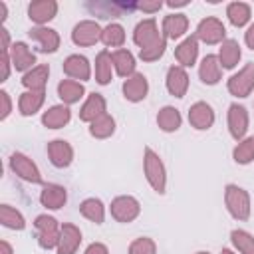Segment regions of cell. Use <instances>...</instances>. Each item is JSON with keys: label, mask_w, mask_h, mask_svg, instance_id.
Listing matches in <instances>:
<instances>
[{"label": "cell", "mask_w": 254, "mask_h": 254, "mask_svg": "<svg viewBox=\"0 0 254 254\" xmlns=\"http://www.w3.org/2000/svg\"><path fill=\"white\" fill-rule=\"evenodd\" d=\"M244 42H246V46H248L250 50H254V24L246 30V34H244Z\"/></svg>", "instance_id": "obj_48"}, {"label": "cell", "mask_w": 254, "mask_h": 254, "mask_svg": "<svg viewBox=\"0 0 254 254\" xmlns=\"http://www.w3.org/2000/svg\"><path fill=\"white\" fill-rule=\"evenodd\" d=\"M64 73L67 77H71L73 81L79 79V81H87L89 75H91V67H89V62L87 58L79 56V54H73L69 58H65L64 62Z\"/></svg>", "instance_id": "obj_15"}, {"label": "cell", "mask_w": 254, "mask_h": 254, "mask_svg": "<svg viewBox=\"0 0 254 254\" xmlns=\"http://www.w3.org/2000/svg\"><path fill=\"white\" fill-rule=\"evenodd\" d=\"M10 169H12L14 175H18L20 179H24L28 183H34V185H40L42 183V175H40L38 167L34 165L32 159H28L22 153H12V157H10Z\"/></svg>", "instance_id": "obj_8"}, {"label": "cell", "mask_w": 254, "mask_h": 254, "mask_svg": "<svg viewBox=\"0 0 254 254\" xmlns=\"http://www.w3.org/2000/svg\"><path fill=\"white\" fill-rule=\"evenodd\" d=\"M111 67H113L111 54L107 50H101L95 58V81L99 85H107L111 81Z\"/></svg>", "instance_id": "obj_33"}, {"label": "cell", "mask_w": 254, "mask_h": 254, "mask_svg": "<svg viewBox=\"0 0 254 254\" xmlns=\"http://www.w3.org/2000/svg\"><path fill=\"white\" fill-rule=\"evenodd\" d=\"M0 222L6 228H12V230H24V226H26L24 216L16 208H12L10 204H2L0 206Z\"/></svg>", "instance_id": "obj_37"}, {"label": "cell", "mask_w": 254, "mask_h": 254, "mask_svg": "<svg viewBox=\"0 0 254 254\" xmlns=\"http://www.w3.org/2000/svg\"><path fill=\"white\" fill-rule=\"evenodd\" d=\"M65 200H67V192H65V189L60 187V185H46L44 190H42V194H40L42 206L52 208V210L62 208V206L65 204Z\"/></svg>", "instance_id": "obj_24"}, {"label": "cell", "mask_w": 254, "mask_h": 254, "mask_svg": "<svg viewBox=\"0 0 254 254\" xmlns=\"http://www.w3.org/2000/svg\"><path fill=\"white\" fill-rule=\"evenodd\" d=\"M44 97H46V91H24L20 95V101H18V109L22 115H34L40 111V107L44 105Z\"/></svg>", "instance_id": "obj_32"}, {"label": "cell", "mask_w": 254, "mask_h": 254, "mask_svg": "<svg viewBox=\"0 0 254 254\" xmlns=\"http://www.w3.org/2000/svg\"><path fill=\"white\" fill-rule=\"evenodd\" d=\"M34 228H36V234H38V244H40L42 248H46V250L58 248L62 228L58 226V220H56L54 216H48V214L36 216Z\"/></svg>", "instance_id": "obj_3"}, {"label": "cell", "mask_w": 254, "mask_h": 254, "mask_svg": "<svg viewBox=\"0 0 254 254\" xmlns=\"http://www.w3.org/2000/svg\"><path fill=\"white\" fill-rule=\"evenodd\" d=\"M28 36H30L34 42H38V46H40V50H42L44 54H54V52L60 48V34H58L56 30H52V28L38 26V28H32V30L28 32Z\"/></svg>", "instance_id": "obj_13"}, {"label": "cell", "mask_w": 254, "mask_h": 254, "mask_svg": "<svg viewBox=\"0 0 254 254\" xmlns=\"http://www.w3.org/2000/svg\"><path fill=\"white\" fill-rule=\"evenodd\" d=\"M129 254H157V246L151 238L143 236V238H137V240L131 242Z\"/></svg>", "instance_id": "obj_42"}, {"label": "cell", "mask_w": 254, "mask_h": 254, "mask_svg": "<svg viewBox=\"0 0 254 254\" xmlns=\"http://www.w3.org/2000/svg\"><path fill=\"white\" fill-rule=\"evenodd\" d=\"M4 20H6V4L0 2V22H4Z\"/></svg>", "instance_id": "obj_51"}, {"label": "cell", "mask_w": 254, "mask_h": 254, "mask_svg": "<svg viewBox=\"0 0 254 254\" xmlns=\"http://www.w3.org/2000/svg\"><path fill=\"white\" fill-rule=\"evenodd\" d=\"M101 28L97 22L93 20H83L79 24H75L73 32H71V40L75 46H93L101 40Z\"/></svg>", "instance_id": "obj_9"}, {"label": "cell", "mask_w": 254, "mask_h": 254, "mask_svg": "<svg viewBox=\"0 0 254 254\" xmlns=\"http://www.w3.org/2000/svg\"><path fill=\"white\" fill-rule=\"evenodd\" d=\"M181 121H183V117H181L179 109H175V107H171V105H165V107L159 109V113H157V125H159V129H163L165 133L177 131V129L181 127Z\"/></svg>", "instance_id": "obj_31"}, {"label": "cell", "mask_w": 254, "mask_h": 254, "mask_svg": "<svg viewBox=\"0 0 254 254\" xmlns=\"http://www.w3.org/2000/svg\"><path fill=\"white\" fill-rule=\"evenodd\" d=\"M85 89L79 81H73V79H62L58 83V95L64 103L71 105V103H77L81 97H83Z\"/></svg>", "instance_id": "obj_30"}, {"label": "cell", "mask_w": 254, "mask_h": 254, "mask_svg": "<svg viewBox=\"0 0 254 254\" xmlns=\"http://www.w3.org/2000/svg\"><path fill=\"white\" fill-rule=\"evenodd\" d=\"M189 121L194 129H210L214 123V111L208 103L204 101H196L190 109H189Z\"/></svg>", "instance_id": "obj_17"}, {"label": "cell", "mask_w": 254, "mask_h": 254, "mask_svg": "<svg viewBox=\"0 0 254 254\" xmlns=\"http://www.w3.org/2000/svg\"><path fill=\"white\" fill-rule=\"evenodd\" d=\"M226 16H228L232 26L242 28L250 20V6L244 4V2H230L228 8H226Z\"/></svg>", "instance_id": "obj_36"}, {"label": "cell", "mask_w": 254, "mask_h": 254, "mask_svg": "<svg viewBox=\"0 0 254 254\" xmlns=\"http://www.w3.org/2000/svg\"><path fill=\"white\" fill-rule=\"evenodd\" d=\"M196 254H208V252H196Z\"/></svg>", "instance_id": "obj_53"}, {"label": "cell", "mask_w": 254, "mask_h": 254, "mask_svg": "<svg viewBox=\"0 0 254 254\" xmlns=\"http://www.w3.org/2000/svg\"><path fill=\"white\" fill-rule=\"evenodd\" d=\"M56 14H58V2H54V0H36L28 6L30 20L40 26L50 22L52 18H56Z\"/></svg>", "instance_id": "obj_18"}, {"label": "cell", "mask_w": 254, "mask_h": 254, "mask_svg": "<svg viewBox=\"0 0 254 254\" xmlns=\"http://www.w3.org/2000/svg\"><path fill=\"white\" fill-rule=\"evenodd\" d=\"M48 157H50L54 167L65 169V167H69V163L73 159V149H71V145L67 141L56 139V141L48 143Z\"/></svg>", "instance_id": "obj_12"}, {"label": "cell", "mask_w": 254, "mask_h": 254, "mask_svg": "<svg viewBox=\"0 0 254 254\" xmlns=\"http://www.w3.org/2000/svg\"><path fill=\"white\" fill-rule=\"evenodd\" d=\"M147 91H149V83H147V77L143 73H133L131 77H127L123 81V95L127 101L137 103V101L145 99Z\"/></svg>", "instance_id": "obj_16"}, {"label": "cell", "mask_w": 254, "mask_h": 254, "mask_svg": "<svg viewBox=\"0 0 254 254\" xmlns=\"http://www.w3.org/2000/svg\"><path fill=\"white\" fill-rule=\"evenodd\" d=\"M163 38H165V36L159 34L157 22H155L153 18H147V20L139 22V24L135 26V32H133V42H135L141 50H145V48L157 44V42L163 40Z\"/></svg>", "instance_id": "obj_10"}, {"label": "cell", "mask_w": 254, "mask_h": 254, "mask_svg": "<svg viewBox=\"0 0 254 254\" xmlns=\"http://www.w3.org/2000/svg\"><path fill=\"white\" fill-rule=\"evenodd\" d=\"M113 131H115V119L109 113H103L93 123H89V133L95 139H107L113 135Z\"/></svg>", "instance_id": "obj_35"}, {"label": "cell", "mask_w": 254, "mask_h": 254, "mask_svg": "<svg viewBox=\"0 0 254 254\" xmlns=\"http://www.w3.org/2000/svg\"><path fill=\"white\" fill-rule=\"evenodd\" d=\"M189 30V18L185 14H169L163 20V34L169 40L181 38Z\"/></svg>", "instance_id": "obj_25"}, {"label": "cell", "mask_w": 254, "mask_h": 254, "mask_svg": "<svg viewBox=\"0 0 254 254\" xmlns=\"http://www.w3.org/2000/svg\"><path fill=\"white\" fill-rule=\"evenodd\" d=\"M167 89L175 97H185V93L189 89V75H187L185 67H181V65H171L169 67V71H167Z\"/></svg>", "instance_id": "obj_20"}, {"label": "cell", "mask_w": 254, "mask_h": 254, "mask_svg": "<svg viewBox=\"0 0 254 254\" xmlns=\"http://www.w3.org/2000/svg\"><path fill=\"white\" fill-rule=\"evenodd\" d=\"M10 64H12L10 54H8V52H2V56H0V67H2L0 81H6V79H8V75H10Z\"/></svg>", "instance_id": "obj_43"}, {"label": "cell", "mask_w": 254, "mask_h": 254, "mask_svg": "<svg viewBox=\"0 0 254 254\" xmlns=\"http://www.w3.org/2000/svg\"><path fill=\"white\" fill-rule=\"evenodd\" d=\"M224 202H226L228 212L236 220H248V216H250V196L244 189H240L238 185H226Z\"/></svg>", "instance_id": "obj_2"}, {"label": "cell", "mask_w": 254, "mask_h": 254, "mask_svg": "<svg viewBox=\"0 0 254 254\" xmlns=\"http://www.w3.org/2000/svg\"><path fill=\"white\" fill-rule=\"evenodd\" d=\"M0 103H2V111H0V119H6L12 111V101H10V95L6 91H0Z\"/></svg>", "instance_id": "obj_45"}, {"label": "cell", "mask_w": 254, "mask_h": 254, "mask_svg": "<svg viewBox=\"0 0 254 254\" xmlns=\"http://www.w3.org/2000/svg\"><path fill=\"white\" fill-rule=\"evenodd\" d=\"M194 36H196V40H200V42L212 46V44L224 42L226 28H224V24H222L218 18H212V16H210V18H204V20L198 22Z\"/></svg>", "instance_id": "obj_7"}, {"label": "cell", "mask_w": 254, "mask_h": 254, "mask_svg": "<svg viewBox=\"0 0 254 254\" xmlns=\"http://www.w3.org/2000/svg\"><path fill=\"white\" fill-rule=\"evenodd\" d=\"M165 48H167V38L159 40L157 44H153V46H149L145 50H139V58L143 62H155V60H159L165 54Z\"/></svg>", "instance_id": "obj_41"}, {"label": "cell", "mask_w": 254, "mask_h": 254, "mask_svg": "<svg viewBox=\"0 0 254 254\" xmlns=\"http://www.w3.org/2000/svg\"><path fill=\"white\" fill-rule=\"evenodd\" d=\"M161 6H163V2H161V0H153V2L143 0V2H137V8H139V10H143V12H147V14L159 12V10H161Z\"/></svg>", "instance_id": "obj_44"}, {"label": "cell", "mask_w": 254, "mask_h": 254, "mask_svg": "<svg viewBox=\"0 0 254 254\" xmlns=\"http://www.w3.org/2000/svg\"><path fill=\"white\" fill-rule=\"evenodd\" d=\"M240 56H242V52H240V46H238L236 40H224V42L220 44V50H218V62H220L222 67L232 69V67L238 64Z\"/></svg>", "instance_id": "obj_29"}, {"label": "cell", "mask_w": 254, "mask_h": 254, "mask_svg": "<svg viewBox=\"0 0 254 254\" xmlns=\"http://www.w3.org/2000/svg\"><path fill=\"white\" fill-rule=\"evenodd\" d=\"M79 212H81L87 220H91V222H95V224H101L103 218H105V206H103V202H101L99 198H85V200L79 204Z\"/></svg>", "instance_id": "obj_34"}, {"label": "cell", "mask_w": 254, "mask_h": 254, "mask_svg": "<svg viewBox=\"0 0 254 254\" xmlns=\"http://www.w3.org/2000/svg\"><path fill=\"white\" fill-rule=\"evenodd\" d=\"M0 40H2V44H0V50L2 52H8L10 48V36H8V30L6 28H0Z\"/></svg>", "instance_id": "obj_47"}, {"label": "cell", "mask_w": 254, "mask_h": 254, "mask_svg": "<svg viewBox=\"0 0 254 254\" xmlns=\"http://www.w3.org/2000/svg\"><path fill=\"white\" fill-rule=\"evenodd\" d=\"M220 254H234V252H232V250H226V248H224V250H222Z\"/></svg>", "instance_id": "obj_52"}, {"label": "cell", "mask_w": 254, "mask_h": 254, "mask_svg": "<svg viewBox=\"0 0 254 254\" xmlns=\"http://www.w3.org/2000/svg\"><path fill=\"white\" fill-rule=\"evenodd\" d=\"M143 169H145V177H147L149 185L153 187V190H157L159 194H163L165 192V187H167V173H165L163 161L159 159V155L151 147H145Z\"/></svg>", "instance_id": "obj_1"}, {"label": "cell", "mask_w": 254, "mask_h": 254, "mask_svg": "<svg viewBox=\"0 0 254 254\" xmlns=\"http://www.w3.org/2000/svg\"><path fill=\"white\" fill-rule=\"evenodd\" d=\"M232 157L238 165H248L252 159H254V137H246L242 139L234 151H232Z\"/></svg>", "instance_id": "obj_39"}, {"label": "cell", "mask_w": 254, "mask_h": 254, "mask_svg": "<svg viewBox=\"0 0 254 254\" xmlns=\"http://www.w3.org/2000/svg\"><path fill=\"white\" fill-rule=\"evenodd\" d=\"M101 42L107 48H121L125 42V30L121 24H109L101 32Z\"/></svg>", "instance_id": "obj_38"}, {"label": "cell", "mask_w": 254, "mask_h": 254, "mask_svg": "<svg viewBox=\"0 0 254 254\" xmlns=\"http://www.w3.org/2000/svg\"><path fill=\"white\" fill-rule=\"evenodd\" d=\"M10 60H12V65L18 69V71H30L36 64V56L34 52L24 44V42H14L10 46Z\"/></svg>", "instance_id": "obj_14"}, {"label": "cell", "mask_w": 254, "mask_h": 254, "mask_svg": "<svg viewBox=\"0 0 254 254\" xmlns=\"http://www.w3.org/2000/svg\"><path fill=\"white\" fill-rule=\"evenodd\" d=\"M246 129H248V111H246V107H242L238 103H232L228 107V131H230V135L236 141H240L246 135Z\"/></svg>", "instance_id": "obj_11"}, {"label": "cell", "mask_w": 254, "mask_h": 254, "mask_svg": "<svg viewBox=\"0 0 254 254\" xmlns=\"http://www.w3.org/2000/svg\"><path fill=\"white\" fill-rule=\"evenodd\" d=\"M85 254H109V250H107L105 244H101V242H93V244H89V246L85 248Z\"/></svg>", "instance_id": "obj_46"}, {"label": "cell", "mask_w": 254, "mask_h": 254, "mask_svg": "<svg viewBox=\"0 0 254 254\" xmlns=\"http://www.w3.org/2000/svg\"><path fill=\"white\" fill-rule=\"evenodd\" d=\"M71 119V111L65 107V105H54L50 107L44 115H42V123L48 127V129H60L64 125H67Z\"/></svg>", "instance_id": "obj_27"}, {"label": "cell", "mask_w": 254, "mask_h": 254, "mask_svg": "<svg viewBox=\"0 0 254 254\" xmlns=\"http://www.w3.org/2000/svg\"><path fill=\"white\" fill-rule=\"evenodd\" d=\"M230 240L238 248L240 254H254V236L248 234L246 230H232Z\"/></svg>", "instance_id": "obj_40"}, {"label": "cell", "mask_w": 254, "mask_h": 254, "mask_svg": "<svg viewBox=\"0 0 254 254\" xmlns=\"http://www.w3.org/2000/svg\"><path fill=\"white\" fill-rule=\"evenodd\" d=\"M187 4H189L187 0H179V2H175V0H169V2H167V6H169V8H179V6H187Z\"/></svg>", "instance_id": "obj_50"}, {"label": "cell", "mask_w": 254, "mask_h": 254, "mask_svg": "<svg viewBox=\"0 0 254 254\" xmlns=\"http://www.w3.org/2000/svg\"><path fill=\"white\" fill-rule=\"evenodd\" d=\"M85 8L101 18V20H109V18H117V16H123L125 12H133L137 10V2H117V0H95V2H85Z\"/></svg>", "instance_id": "obj_4"}, {"label": "cell", "mask_w": 254, "mask_h": 254, "mask_svg": "<svg viewBox=\"0 0 254 254\" xmlns=\"http://www.w3.org/2000/svg\"><path fill=\"white\" fill-rule=\"evenodd\" d=\"M141 212V204L137 198L123 194L111 200V216L117 222H133Z\"/></svg>", "instance_id": "obj_5"}, {"label": "cell", "mask_w": 254, "mask_h": 254, "mask_svg": "<svg viewBox=\"0 0 254 254\" xmlns=\"http://www.w3.org/2000/svg\"><path fill=\"white\" fill-rule=\"evenodd\" d=\"M198 56V40L196 36H189L187 40H183L177 48H175V58L181 64V67H189L196 62Z\"/></svg>", "instance_id": "obj_22"}, {"label": "cell", "mask_w": 254, "mask_h": 254, "mask_svg": "<svg viewBox=\"0 0 254 254\" xmlns=\"http://www.w3.org/2000/svg\"><path fill=\"white\" fill-rule=\"evenodd\" d=\"M220 75H222V65L218 62V56H204L202 62H200V67H198V77L202 83L206 85H214L220 81Z\"/></svg>", "instance_id": "obj_21"}, {"label": "cell", "mask_w": 254, "mask_h": 254, "mask_svg": "<svg viewBox=\"0 0 254 254\" xmlns=\"http://www.w3.org/2000/svg\"><path fill=\"white\" fill-rule=\"evenodd\" d=\"M0 254H12V246H10L6 240L0 242Z\"/></svg>", "instance_id": "obj_49"}, {"label": "cell", "mask_w": 254, "mask_h": 254, "mask_svg": "<svg viewBox=\"0 0 254 254\" xmlns=\"http://www.w3.org/2000/svg\"><path fill=\"white\" fill-rule=\"evenodd\" d=\"M105 113V99H103V95H99V93H91L87 99H85V103L81 105V109H79V119L81 121H85V123H93L97 117H101Z\"/></svg>", "instance_id": "obj_23"}, {"label": "cell", "mask_w": 254, "mask_h": 254, "mask_svg": "<svg viewBox=\"0 0 254 254\" xmlns=\"http://www.w3.org/2000/svg\"><path fill=\"white\" fill-rule=\"evenodd\" d=\"M111 60H113V67L117 71V75L121 77H131L135 73V58L129 50H115L111 54Z\"/></svg>", "instance_id": "obj_28"}, {"label": "cell", "mask_w": 254, "mask_h": 254, "mask_svg": "<svg viewBox=\"0 0 254 254\" xmlns=\"http://www.w3.org/2000/svg\"><path fill=\"white\" fill-rule=\"evenodd\" d=\"M81 244V232L75 224H64L58 242V254H75Z\"/></svg>", "instance_id": "obj_19"}, {"label": "cell", "mask_w": 254, "mask_h": 254, "mask_svg": "<svg viewBox=\"0 0 254 254\" xmlns=\"http://www.w3.org/2000/svg\"><path fill=\"white\" fill-rule=\"evenodd\" d=\"M48 75H50V67L48 65H36L28 73H24L22 85L28 87V91H44L46 83H48Z\"/></svg>", "instance_id": "obj_26"}, {"label": "cell", "mask_w": 254, "mask_h": 254, "mask_svg": "<svg viewBox=\"0 0 254 254\" xmlns=\"http://www.w3.org/2000/svg\"><path fill=\"white\" fill-rule=\"evenodd\" d=\"M254 89V64L248 62L238 73L228 79V91L234 97H248Z\"/></svg>", "instance_id": "obj_6"}]
</instances>
